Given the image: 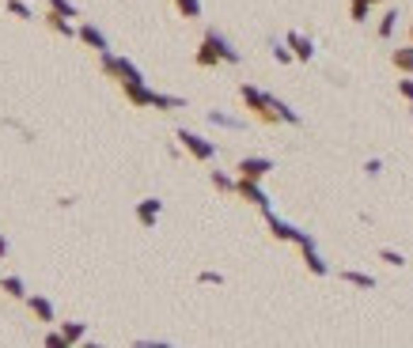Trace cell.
Returning a JSON list of instances; mask_svg holds the SVG:
<instances>
[{"label": "cell", "mask_w": 413, "mask_h": 348, "mask_svg": "<svg viewBox=\"0 0 413 348\" xmlns=\"http://www.w3.org/2000/svg\"><path fill=\"white\" fill-rule=\"evenodd\" d=\"M193 61H198V69H216V64H235L239 61V53L227 46V38L220 35V30H205V38H201V46L198 53H193Z\"/></svg>", "instance_id": "cell-1"}, {"label": "cell", "mask_w": 413, "mask_h": 348, "mask_svg": "<svg viewBox=\"0 0 413 348\" xmlns=\"http://www.w3.org/2000/svg\"><path fill=\"white\" fill-rule=\"evenodd\" d=\"M239 99L247 103V110H251V114H258V117H262L266 125H277V122H281V117H277V110H273V95L258 91L254 83H243V87H239Z\"/></svg>", "instance_id": "cell-2"}, {"label": "cell", "mask_w": 413, "mask_h": 348, "mask_svg": "<svg viewBox=\"0 0 413 348\" xmlns=\"http://www.w3.org/2000/svg\"><path fill=\"white\" fill-rule=\"evenodd\" d=\"M266 224H269V231H273V238H281V243H300V250H303V246H315V238H311L307 231H300V227L285 224L273 209H266Z\"/></svg>", "instance_id": "cell-3"}, {"label": "cell", "mask_w": 413, "mask_h": 348, "mask_svg": "<svg viewBox=\"0 0 413 348\" xmlns=\"http://www.w3.org/2000/svg\"><path fill=\"white\" fill-rule=\"evenodd\" d=\"M179 144L186 148L198 163H209V159L216 156V144H213V140H205V137H198V133H190V129H179Z\"/></svg>", "instance_id": "cell-4"}, {"label": "cell", "mask_w": 413, "mask_h": 348, "mask_svg": "<svg viewBox=\"0 0 413 348\" xmlns=\"http://www.w3.org/2000/svg\"><path fill=\"white\" fill-rule=\"evenodd\" d=\"M235 193H239V197H243L247 204H254V209H269V197H266V190L262 186H258V182L254 178H243V174H239V182H235Z\"/></svg>", "instance_id": "cell-5"}, {"label": "cell", "mask_w": 413, "mask_h": 348, "mask_svg": "<svg viewBox=\"0 0 413 348\" xmlns=\"http://www.w3.org/2000/svg\"><path fill=\"white\" fill-rule=\"evenodd\" d=\"M243 178H254V182H262L269 170H273V159H266V156H247V159H239V167H235Z\"/></svg>", "instance_id": "cell-6"}, {"label": "cell", "mask_w": 413, "mask_h": 348, "mask_svg": "<svg viewBox=\"0 0 413 348\" xmlns=\"http://www.w3.org/2000/svg\"><path fill=\"white\" fill-rule=\"evenodd\" d=\"M285 42H288V50L296 53V61H311L315 57V42L307 35H300V30H288Z\"/></svg>", "instance_id": "cell-7"}, {"label": "cell", "mask_w": 413, "mask_h": 348, "mask_svg": "<svg viewBox=\"0 0 413 348\" xmlns=\"http://www.w3.org/2000/svg\"><path fill=\"white\" fill-rule=\"evenodd\" d=\"M159 212H163V201H156V197H145V201L137 204V220H140V227H156Z\"/></svg>", "instance_id": "cell-8"}, {"label": "cell", "mask_w": 413, "mask_h": 348, "mask_svg": "<svg viewBox=\"0 0 413 348\" xmlns=\"http://www.w3.org/2000/svg\"><path fill=\"white\" fill-rule=\"evenodd\" d=\"M76 38H80V42H84V46H91L95 53H103V50H111V46H106V35H103V30H99V27H95V23H84V27H80V35H76Z\"/></svg>", "instance_id": "cell-9"}, {"label": "cell", "mask_w": 413, "mask_h": 348, "mask_svg": "<svg viewBox=\"0 0 413 348\" xmlns=\"http://www.w3.org/2000/svg\"><path fill=\"white\" fill-rule=\"evenodd\" d=\"M122 91L133 106H152V99H156V91H148L145 83H122Z\"/></svg>", "instance_id": "cell-10"}, {"label": "cell", "mask_w": 413, "mask_h": 348, "mask_svg": "<svg viewBox=\"0 0 413 348\" xmlns=\"http://www.w3.org/2000/svg\"><path fill=\"white\" fill-rule=\"evenodd\" d=\"M27 307H30V314H35L38 322H53V318H57V314H53V303L46 296H27Z\"/></svg>", "instance_id": "cell-11"}, {"label": "cell", "mask_w": 413, "mask_h": 348, "mask_svg": "<svg viewBox=\"0 0 413 348\" xmlns=\"http://www.w3.org/2000/svg\"><path fill=\"white\" fill-rule=\"evenodd\" d=\"M118 83H145V72L129 57H118Z\"/></svg>", "instance_id": "cell-12"}, {"label": "cell", "mask_w": 413, "mask_h": 348, "mask_svg": "<svg viewBox=\"0 0 413 348\" xmlns=\"http://www.w3.org/2000/svg\"><path fill=\"white\" fill-rule=\"evenodd\" d=\"M390 64H395V69H398L402 76H413V42L390 53Z\"/></svg>", "instance_id": "cell-13"}, {"label": "cell", "mask_w": 413, "mask_h": 348, "mask_svg": "<svg viewBox=\"0 0 413 348\" xmlns=\"http://www.w3.org/2000/svg\"><path fill=\"white\" fill-rule=\"evenodd\" d=\"M46 23H50V30H57V35H64V38H72V35H80V30H72V23H69V16H61V12H53V8H50V16H46Z\"/></svg>", "instance_id": "cell-14"}, {"label": "cell", "mask_w": 413, "mask_h": 348, "mask_svg": "<svg viewBox=\"0 0 413 348\" xmlns=\"http://www.w3.org/2000/svg\"><path fill=\"white\" fill-rule=\"evenodd\" d=\"M303 261H307V269H311L315 277H326V273H330V265L319 257V250H315V246H303Z\"/></svg>", "instance_id": "cell-15"}, {"label": "cell", "mask_w": 413, "mask_h": 348, "mask_svg": "<svg viewBox=\"0 0 413 348\" xmlns=\"http://www.w3.org/2000/svg\"><path fill=\"white\" fill-rule=\"evenodd\" d=\"M61 333H64V341H69V344H80L84 333H88V325H84V322H61Z\"/></svg>", "instance_id": "cell-16"}, {"label": "cell", "mask_w": 413, "mask_h": 348, "mask_svg": "<svg viewBox=\"0 0 413 348\" xmlns=\"http://www.w3.org/2000/svg\"><path fill=\"white\" fill-rule=\"evenodd\" d=\"M152 106H156V110H182V106H186V99H179V95H159V91H156Z\"/></svg>", "instance_id": "cell-17"}, {"label": "cell", "mask_w": 413, "mask_h": 348, "mask_svg": "<svg viewBox=\"0 0 413 348\" xmlns=\"http://www.w3.org/2000/svg\"><path fill=\"white\" fill-rule=\"evenodd\" d=\"M0 288H4V296H12V299H27V288H23V280L19 277H4L0 280Z\"/></svg>", "instance_id": "cell-18"}, {"label": "cell", "mask_w": 413, "mask_h": 348, "mask_svg": "<svg viewBox=\"0 0 413 348\" xmlns=\"http://www.w3.org/2000/svg\"><path fill=\"white\" fill-rule=\"evenodd\" d=\"M341 280H345V284H356V288H368V291L375 288V280H372V277H368V273H353V269H345Z\"/></svg>", "instance_id": "cell-19"}, {"label": "cell", "mask_w": 413, "mask_h": 348, "mask_svg": "<svg viewBox=\"0 0 413 348\" xmlns=\"http://www.w3.org/2000/svg\"><path fill=\"white\" fill-rule=\"evenodd\" d=\"M273 110H277V117H281V122H288V125H300V114H296V110H292V106H288V103H281V99H273Z\"/></svg>", "instance_id": "cell-20"}, {"label": "cell", "mask_w": 413, "mask_h": 348, "mask_svg": "<svg viewBox=\"0 0 413 348\" xmlns=\"http://www.w3.org/2000/svg\"><path fill=\"white\" fill-rule=\"evenodd\" d=\"M175 8L186 19H201V0H175Z\"/></svg>", "instance_id": "cell-21"}, {"label": "cell", "mask_w": 413, "mask_h": 348, "mask_svg": "<svg viewBox=\"0 0 413 348\" xmlns=\"http://www.w3.org/2000/svg\"><path fill=\"white\" fill-rule=\"evenodd\" d=\"M372 4H379V0H353V23H364Z\"/></svg>", "instance_id": "cell-22"}, {"label": "cell", "mask_w": 413, "mask_h": 348, "mask_svg": "<svg viewBox=\"0 0 413 348\" xmlns=\"http://www.w3.org/2000/svg\"><path fill=\"white\" fill-rule=\"evenodd\" d=\"M99 57H103V76H106V80H118V57L111 50H103Z\"/></svg>", "instance_id": "cell-23"}, {"label": "cell", "mask_w": 413, "mask_h": 348, "mask_svg": "<svg viewBox=\"0 0 413 348\" xmlns=\"http://www.w3.org/2000/svg\"><path fill=\"white\" fill-rule=\"evenodd\" d=\"M395 23H398V12H387L383 19H379V38H390V35H395Z\"/></svg>", "instance_id": "cell-24"}, {"label": "cell", "mask_w": 413, "mask_h": 348, "mask_svg": "<svg viewBox=\"0 0 413 348\" xmlns=\"http://www.w3.org/2000/svg\"><path fill=\"white\" fill-rule=\"evenodd\" d=\"M213 186H216V190H224V193H232V190H235V182L227 178L224 170H213Z\"/></svg>", "instance_id": "cell-25"}, {"label": "cell", "mask_w": 413, "mask_h": 348, "mask_svg": "<svg viewBox=\"0 0 413 348\" xmlns=\"http://www.w3.org/2000/svg\"><path fill=\"white\" fill-rule=\"evenodd\" d=\"M8 12L19 16V19H30V8L23 4V0H8Z\"/></svg>", "instance_id": "cell-26"}, {"label": "cell", "mask_w": 413, "mask_h": 348, "mask_svg": "<svg viewBox=\"0 0 413 348\" xmlns=\"http://www.w3.org/2000/svg\"><path fill=\"white\" fill-rule=\"evenodd\" d=\"M50 8L53 12H61V16H69V19H76V8L69 4V0H50Z\"/></svg>", "instance_id": "cell-27"}, {"label": "cell", "mask_w": 413, "mask_h": 348, "mask_svg": "<svg viewBox=\"0 0 413 348\" xmlns=\"http://www.w3.org/2000/svg\"><path fill=\"white\" fill-rule=\"evenodd\" d=\"M379 257H383L387 265H406V257H402L398 250H379Z\"/></svg>", "instance_id": "cell-28"}, {"label": "cell", "mask_w": 413, "mask_h": 348, "mask_svg": "<svg viewBox=\"0 0 413 348\" xmlns=\"http://www.w3.org/2000/svg\"><path fill=\"white\" fill-rule=\"evenodd\" d=\"M46 348H69V341H64V333H46V341H42Z\"/></svg>", "instance_id": "cell-29"}, {"label": "cell", "mask_w": 413, "mask_h": 348, "mask_svg": "<svg viewBox=\"0 0 413 348\" xmlns=\"http://www.w3.org/2000/svg\"><path fill=\"white\" fill-rule=\"evenodd\" d=\"M273 57H277L281 64H288L292 57H296V53H292V50H288V42H285V46H273Z\"/></svg>", "instance_id": "cell-30"}, {"label": "cell", "mask_w": 413, "mask_h": 348, "mask_svg": "<svg viewBox=\"0 0 413 348\" xmlns=\"http://www.w3.org/2000/svg\"><path fill=\"white\" fill-rule=\"evenodd\" d=\"M398 95L406 103H413V80H409V76H406V80H398Z\"/></svg>", "instance_id": "cell-31"}, {"label": "cell", "mask_w": 413, "mask_h": 348, "mask_svg": "<svg viewBox=\"0 0 413 348\" xmlns=\"http://www.w3.org/2000/svg\"><path fill=\"white\" fill-rule=\"evenodd\" d=\"M201 284H224L220 273H201Z\"/></svg>", "instance_id": "cell-32"}, {"label": "cell", "mask_w": 413, "mask_h": 348, "mask_svg": "<svg viewBox=\"0 0 413 348\" xmlns=\"http://www.w3.org/2000/svg\"><path fill=\"white\" fill-rule=\"evenodd\" d=\"M8 250H12V246H8V238L0 235V257H8Z\"/></svg>", "instance_id": "cell-33"}, {"label": "cell", "mask_w": 413, "mask_h": 348, "mask_svg": "<svg viewBox=\"0 0 413 348\" xmlns=\"http://www.w3.org/2000/svg\"><path fill=\"white\" fill-rule=\"evenodd\" d=\"M409 42H413V23H409Z\"/></svg>", "instance_id": "cell-34"}]
</instances>
